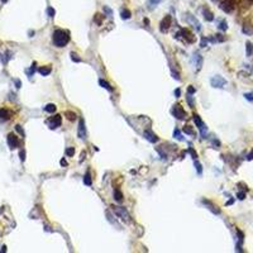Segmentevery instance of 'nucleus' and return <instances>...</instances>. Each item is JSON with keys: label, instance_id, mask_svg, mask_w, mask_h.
Segmentation results:
<instances>
[{"label": "nucleus", "instance_id": "obj_1", "mask_svg": "<svg viewBox=\"0 0 253 253\" xmlns=\"http://www.w3.org/2000/svg\"><path fill=\"white\" fill-rule=\"evenodd\" d=\"M70 41V34L63 29H57L53 32V43L57 47H65Z\"/></svg>", "mask_w": 253, "mask_h": 253}, {"label": "nucleus", "instance_id": "obj_2", "mask_svg": "<svg viewBox=\"0 0 253 253\" xmlns=\"http://www.w3.org/2000/svg\"><path fill=\"white\" fill-rule=\"evenodd\" d=\"M194 122H195V124L197 125L199 130H200V133H201V137H203V138H206V132H208V128H206L205 123L201 120V118L197 114H194Z\"/></svg>", "mask_w": 253, "mask_h": 253}, {"label": "nucleus", "instance_id": "obj_3", "mask_svg": "<svg viewBox=\"0 0 253 253\" xmlns=\"http://www.w3.org/2000/svg\"><path fill=\"white\" fill-rule=\"evenodd\" d=\"M219 6L225 13H232L234 6H235V2H234V0H220Z\"/></svg>", "mask_w": 253, "mask_h": 253}, {"label": "nucleus", "instance_id": "obj_4", "mask_svg": "<svg viewBox=\"0 0 253 253\" xmlns=\"http://www.w3.org/2000/svg\"><path fill=\"white\" fill-rule=\"evenodd\" d=\"M113 208V211L115 213V215H118L119 218H122L124 221H128L129 220V214L125 208L123 206H112Z\"/></svg>", "mask_w": 253, "mask_h": 253}, {"label": "nucleus", "instance_id": "obj_5", "mask_svg": "<svg viewBox=\"0 0 253 253\" xmlns=\"http://www.w3.org/2000/svg\"><path fill=\"white\" fill-rule=\"evenodd\" d=\"M210 84L213 87H217V89H221L227 85V80L221 76H214L211 80H210Z\"/></svg>", "mask_w": 253, "mask_h": 253}, {"label": "nucleus", "instance_id": "obj_6", "mask_svg": "<svg viewBox=\"0 0 253 253\" xmlns=\"http://www.w3.org/2000/svg\"><path fill=\"white\" fill-rule=\"evenodd\" d=\"M61 123H62V118H61V115H55V116H52V118H49L48 120H47V124H48V127H49V129H56V128H58L60 125H61Z\"/></svg>", "mask_w": 253, "mask_h": 253}, {"label": "nucleus", "instance_id": "obj_7", "mask_svg": "<svg viewBox=\"0 0 253 253\" xmlns=\"http://www.w3.org/2000/svg\"><path fill=\"white\" fill-rule=\"evenodd\" d=\"M172 115H174L175 118L180 119V120H183V119L186 118V112L182 109V106L179 104V105H175L174 109H172Z\"/></svg>", "mask_w": 253, "mask_h": 253}, {"label": "nucleus", "instance_id": "obj_8", "mask_svg": "<svg viewBox=\"0 0 253 253\" xmlns=\"http://www.w3.org/2000/svg\"><path fill=\"white\" fill-rule=\"evenodd\" d=\"M171 22H172V18H171V15L168 14V15H166L162 20H161V23H159V31H161L162 33H166V32H168V29H170V25H171Z\"/></svg>", "mask_w": 253, "mask_h": 253}, {"label": "nucleus", "instance_id": "obj_9", "mask_svg": "<svg viewBox=\"0 0 253 253\" xmlns=\"http://www.w3.org/2000/svg\"><path fill=\"white\" fill-rule=\"evenodd\" d=\"M77 137H78L80 139H85V138H86V128H85V122H84L82 118H80V120H78Z\"/></svg>", "mask_w": 253, "mask_h": 253}, {"label": "nucleus", "instance_id": "obj_10", "mask_svg": "<svg viewBox=\"0 0 253 253\" xmlns=\"http://www.w3.org/2000/svg\"><path fill=\"white\" fill-rule=\"evenodd\" d=\"M179 36H182L183 38H185V41L186 42H189V43H194L195 41H196V38L192 36V33L189 31V29H186V28H182L181 31H180V33H177Z\"/></svg>", "mask_w": 253, "mask_h": 253}, {"label": "nucleus", "instance_id": "obj_11", "mask_svg": "<svg viewBox=\"0 0 253 253\" xmlns=\"http://www.w3.org/2000/svg\"><path fill=\"white\" fill-rule=\"evenodd\" d=\"M6 141H8V144H9L10 150H14V148H17V147H18V144H19L17 136H15V134H13V133H9L8 137H6Z\"/></svg>", "mask_w": 253, "mask_h": 253}, {"label": "nucleus", "instance_id": "obj_12", "mask_svg": "<svg viewBox=\"0 0 253 253\" xmlns=\"http://www.w3.org/2000/svg\"><path fill=\"white\" fill-rule=\"evenodd\" d=\"M189 17H186V20H188L189 23H191V24H194V27H195V29L196 31H201V24L199 23V20L192 15V14H188Z\"/></svg>", "mask_w": 253, "mask_h": 253}, {"label": "nucleus", "instance_id": "obj_13", "mask_svg": "<svg viewBox=\"0 0 253 253\" xmlns=\"http://www.w3.org/2000/svg\"><path fill=\"white\" fill-rule=\"evenodd\" d=\"M144 138L147 139L148 142H151V143H156L158 141V137L154 134V133H152L151 130H145L144 132Z\"/></svg>", "mask_w": 253, "mask_h": 253}, {"label": "nucleus", "instance_id": "obj_14", "mask_svg": "<svg viewBox=\"0 0 253 253\" xmlns=\"http://www.w3.org/2000/svg\"><path fill=\"white\" fill-rule=\"evenodd\" d=\"M51 71H52V67H51V66H43V67H39V69H38V72L41 74L42 76H47V75H49Z\"/></svg>", "mask_w": 253, "mask_h": 253}, {"label": "nucleus", "instance_id": "obj_15", "mask_svg": "<svg viewBox=\"0 0 253 253\" xmlns=\"http://www.w3.org/2000/svg\"><path fill=\"white\" fill-rule=\"evenodd\" d=\"M203 14H204L205 20H208V22H213V20H214V14H213L210 10H208L206 8L203 10Z\"/></svg>", "mask_w": 253, "mask_h": 253}, {"label": "nucleus", "instance_id": "obj_16", "mask_svg": "<svg viewBox=\"0 0 253 253\" xmlns=\"http://www.w3.org/2000/svg\"><path fill=\"white\" fill-rule=\"evenodd\" d=\"M57 110V106L55 105V104H47L46 106H44V112H47V113H55Z\"/></svg>", "mask_w": 253, "mask_h": 253}, {"label": "nucleus", "instance_id": "obj_17", "mask_svg": "<svg viewBox=\"0 0 253 253\" xmlns=\"http://www.w3.org/2000/svg\"><path fill=\"white\" fill-rule=\"evenodd\" d=\"M204 204H206V205H208V208H209V209H210V210H211L213 213H214V214H219V213H220V210H219V209H215L217 206H214V205H213V204H211L210 201H208V200H204Z\"/></svg>", "mask_w": 253, "mask_h": 253}, {"label": "nucleus", "instance_id": "obj_18", "mask_svg": "<svg viewBox=\"0 0 253 253\" xmlns=\"http://www.w3.org/2000/svg\"><path fill=\"white\" fill-rule=\"evenodd\" d=\"M194 60H195V62H196L197 70H200V69H201V65H203V58H201V56H200V55H195V56H194Z\"/></svg>", "mask_w": 253, "mask_h": 253}, {"label": "nucleus", "instance_id": "obj_19", "mask_svg": "<svg viewBox=\"0 0 253 253\" xmlns=\"http://www.w3.org/2000/svg\"><path fill=\"white\" fill-rule=\"evenodd\" d=\"M163 0H147V4H148V6L151 8V9H153L154 6H157L159 3H162Z\"/></svg>", "mask_w": 253, "mask_h": 253}, {"label": "nucleus", "instance_id": "obj_20", "mask_svg": "<svg viewBox=\"0 0 253 253\" xmlns=\"http://www.w3.org/2000/svg\"><path fill=\"white\" fill-rule=\"evenodd\" d=\"M186 101H188V104L191 106V108H195V100H194L192 94H189V92H188V98H186Z\"/></svg>", "mask_w": 253, "mask_h": 253}, {"label": "nucleus", "instance_id": "obj_21", "mask_svg": "<svg viewBox=\"0 0 253 253\" xmlns=\"http://www.w3.org/2000/svg\"><path fill=\"white\" fill-rule=\"evenodd\" d=\"M120 17H122V19H129L132 15H130V11L129 10H127V9H123L122 11H120Z\"/></svg>", "mask_w": 253, "mask_h": 253}, {"label": "nucleus", "instance_id": "obj_22", "mask_svg": "<svg viewBox=\"0 0 253 253\" xmlns=\"http://www.w3.org/2000/svg\"><path fill=\"white\" fill-rule=\"evenodd\" d=\"M114 199H115L118 203H122V201H123V195H122V192L118 191V190H115V191H114Z\"/></svg>", "mask_w": 253, "mask_h": 253}, {"label": "nucleus", "instance_id": "obj_23", "mask_svg": "<svg viewBox=\"0 0 253 253\" xmlns=\"http://www.w3.org/2000/svg\"><path fill=\"white\" fill-rule=\"evenodd\" d=\"M99 84H100V86H103L104 89H106V90H109V91H113V87L109 85V82H106V81H104V80H99Z\"/></svg>", "mask_w": 253, "mask_h": 253}, {"label": "nucleus", "instance_id": "obj_24", "mask_svg": "<svg viewBox=\"0 0 253 253\" xmlns=\"http://www.w3.org/2000/svg\"><path fill=\"white\" fill-rule=\"evenodd\" d=\"M10 113L5 109H0V119H9Z\"/></svg>", "mask_w": 253, "mask_h": 253}, {"label": "nucleus", "instance_id": "obj_25", "mask_svg": "<svg viewBox=\"0 0 253 253\" xmlns=\"http://www.w3.org/2000/svg\"><path fill=\"white\" fill-rule=\"evenodd\" d=\"M246 53H247L248 57L253 55V44L251 42H247V51H246Z\"/></svg>", "mask_w": 253, "mask_h": 253}, {"label": "nucleus", "instance_id": "obj_26", "mask_svg": "<svg viewBox=\"0 0 253 253\" xmlns=\"http://www.w3.org/2000/svg\"><path fill=\"white\" fill-rule=\"evenodd\" d=\"M174 137H175L176 139H179V141H183V137H182V134H181V132H180L177 128L174 130Z\"/></svg>", "mask_w": 253, "mask_h": 253}, {"label": "nucleus", "instance_id": "obj_27", "mask_svg": "<svg viewBox=\"0 0 253 253\" xmlns=\"http://www.w3.org/2000/svg\"><path fill=\"white\" fill-rule=\"evenodd\" d=\"M218 28H219L220 31L225 32V31H227V29H228V25H227V22H225V20H221V22H220V24L218 25Z\"/></svg>", "mask_w": 253, "mask_h": 253}, {"label": "nucleus", "instance_id": "obj_28", "mask_svg": "<svg viewBox=\"0 0 253 253\" xmlns=\"http://www.w3.org/2000/svg\"><path fill=\"white\" fill-rule=\"evenodd\" d=\"M183 132L186 133V134H190V136H195V132L191 129V127H189V125H186L185 128H183Z\"/></svg>", "mask_w": 253, "mask_h": 253}, {"label": "nucleus", "instance_id": "obj_29", "mask_svg": "<svg viewBox=\"0 0 253 253\" xmlns=\"http://www.w3.org/2000/svg\"><path fill=\"white\" fill-rule=\"evenodd\" d=\"M66 116H67L71 122H74L75 119H76V116H77V115H76L75 113H72V112H66Z\"/></svg>", "mask_w": 253, "mask_h": 253}, {"label": "nucleus", "instance_id": "obj_30", "mask_svg": "<svg viewBox=\"0 0 253 253\" xmlns=\"http://www.w3.org/2000/svg\"><path fill=\"white\" fill-rule=\"evenodd\" d=\"M47 14H48V17L53 18V17H55V14H56V11H55V9H53V8L48 6V8H47Z\"/></svg>", "mask_w": 253, "mask_h": 253}, {"label": "nucleus", "instance_id": "obj_31", "mask_svg": "<svg viewBox=\"0 0 253 253\" xmlns=\"http://www.w3.org/2000/svg\"><path fill=\"white\" fill-rule=\"evenodd\" d=\"M84 183H85V185H87V186H90V185H91V177H90V175H89V174H86V175L84 176Z\"/></svg>", "mask_w": 253, "mask_h": 253}, {"label": "nucleus", "instance_id": "obj_32", "mask_svg": "<svg viewBox=\"0 0 253 253\" xmlns=\"http://www.w3.org/2000/svg\"><path fill=\"white\" fill-rule=\"evenodd\" d=\"M243 33H246L247 36L253 33V28H248V25H243Z\"/></svg>", "mask_w": 253, "mask_h": 253}, {"label": "nucleus", "instance_id": "obj_33", "mask_svg": "<svg viewBox=\"0 0 253 253\" xmlns=\"http://www.w3.org/2000/svg\"><path fill=\"white\" fill-rule=\"evenodd\" d=\"M195 167H196V171H197V174H199V175H201V174H203V168H201V165L197 161H195Z\"/></svg>", "mask_w": 253, "mask_h": 253}, {"label": "nucleus", "instance_id": "obj_34", "mask_svg": "<svg viewBox=\"0 0 253 253\" xmlns=\"http://www.w3.org/2000/svg\"><path fill=\"white\" fill-rule=\"evenodd\" d=\"M71 60L74 61V62H81V58H80L77 55H76V53H71Z\"/></svg>", "mask_w": 253, "mask_h": 253}, {"label": "nucleus", "instance_id": "obj_35", "mask_svg": "<svg viewBox=\"0 0 253 253\" xmlns=\"http://www.w3.org/2000/svg\"><path fill=\"white\" fill-rule=\"evenodd\" d=\"M66 154H67L69 157H72L75 154V148H72V147L67 148V150H66Z\"/></svg>", "mask_w": 253, "mask_h": 253}, {"label": "nucleus", "instance_id": "obj_36", "mask_svg": "<svg viewBox=\"0 0 253 253\" xmlns=\"http://www.w3.org/2000/svg\"><path fill=\"white\" fill-rule=\"evenodd\" d=\"M15 130L19 133V134H20L22 137H24V130L22 129V127H20V125H15Z\"/></svg>", "mask_w": 253, "mask_h": 253}, {"label": "nucleus", "instance_id": "obj_37", "mask_svg": "<svg viewBox=\"0 0 253 253\" xmlns=\"http://www.w3.org/2000/svg\"><path fill=\"white\" fill-rule=\"evenodd\" d=\"M34 71H36V63H33V66H32V69H31V70H28V71H27V74H28V75L31 76V75H33V74H34Z\"/></svg>", "mask_w": 253, "mask_h": 253}, {"label": "nucleus", "instance_id": "obj_38", "mask_svg": "<svg viewBox=\"0 0 253 253\" xmlns=\"http://www.w3.org/2000/svg\"><path fill=\"white\" fill-rule=\"evenodd\" d=\"M189 152L191 153V156H192V158H194V159H196V158H197V154H196V152H195V151H194V150H192L191 147H189Z\"/></svg>", "mask_w": 253, "mask_h": 253}, {"label": "nucleus", "instance_id": "obj_39", "mask_svg": "<svg viewBox=\"0 0 253 253\" xmlns=\"http://www.w3.org/2000/svg\"><path fill=\"white\" fill-rule=\"evenodd\" d=\"M244 98L249 101H253V94H244Z\"/></svg>", "mask_w": 253, "mask_h": 253}, {"label": "nucleus", "instance_id": "obj_40", "mask_svg": "<svg viewBox=\"0 0 253 253\" xmlns=\"http://www.w3.org/2000/svg\"><path fill=\"white\" fill-rule=\"evenodd\" d=\"M237 196H238L239 200H243V199L246 197V194H244V192H238V195H237Z\"/></svg>", "mask_w": 253, "mask_h": 253}, {"label": "nucleus", "instance_id": "obj_41", "mask_svg": "<svg viewBox=\"0 0 253 253\" xmlns=\"http://www.w3.org/2000/svg\"><path fill=\"white\" fill-rule=\"evenodd\" d=\"M19 156H20V159H22V161H24V159H25V152H24L23 150L19 152Z\"/></svg>", "mask_w": 253, "mask_h": 253}, {"label": "nucleus", "instance_id": "obj_42", "mask_svg": "<svg viewBox=\"0 0 253 253\" xmlns=\"http://www.w3.org/2000/svg\"><path fill=\"white\" fill-rule=\"evenodd\" d=\"M104 11H105V13H109V15H112V14H113L112 9H110V8H108V6H104Z\"/></svg>", "mask_w": 253, "mask_h": 253}, {"label": "nucleus", "instance_id": "obj_43", "mask_svg": "<svg viewBox=\"0 0 253 253\" xmlns=\"http://www.w3.org/2000/svg\"><path fill=\"white\" fill-rule=\"evenodd\" d=\"M188 92H189V94H195V89L192 86H189L188 87Z\"/></svg>", "mask_w": 253, "mask_h": 253}, {"label": "nucleus", "instance_id": "obj_44", "mask_svg": "<svg viewBox=\"0 0 253 253\" xmlns=\"http://www.w3.org/2000/svg\"><path fill=\"white\" fill-rule=\"evenodd\" d=\"M209 41V39H206V38H203L201 39V47H205L206 46V42Z\"/></svg>", "mask_w": 253, "mask_h": 253}, {"label": "nucleus", "instance_id": "obj_45", "mask_svg": "<svg viewBox=\"0 0 253 253\" xmlns=\"http://www.w3.org/2000/svg\"><path fill=\"white\" fill-rule=\"evenodd\" d=\"M175 95H176V98H180V95H181V90H180V89H176V90H175Z\"/></svg>", "mask_w": 253, "mask_h": 253}, {"label": "nucleus", "instance_id": "obj_46", "mask_svg": "<svg viewBox=\"0 0 253 253\" xmlns=\"http://www.w3.org/2000/svg\"><path fill=\"white\" fill-rule=\"evenodd\" d=\"M101 20H103V18H101V17H98V14H96V17H95V22H96L98 24H100Z\"/></svg>", "mask_w": 253, "mask_h": 253}, {"label": "nucleus", "instance_id": "obj_47", "mask_svg": "<svg viewBox=\"0 0 253 253\" xmlns=\"http://www.w3.org/2000/svg\"><path fill=\"white\" fill-rule=\"evenodd\" d=\"M247 159H248V161H252V159H253V151L247 156Z\"/></svg>", "mask_w": 253, "mask_h": 253}, {"label": "nucleus", "instance_id": "obj_48", "mask_svg": "<svg viewBox=\"0 0 253 253\" xmlns=\"http://www.w3.org/2000/svg\"><path fill=\"white\" fill-rule=\"evenodd\" d=\"M15 85H17V87H18V89L20 87V80H15Z\"/></svg>", "mask_w": 253, "mask_h": 253}, {"label": "nucleus", "instance_id": "obj_49", "mask_svg": "<svg viewBox=\"0 0 253 253\" xmlns=\"http://www.w3.org/2000/svg\"><path fill=\"white\" fill-rule=\"evenodd\" d=\"M61 165H62V166H66V161H65V159H61Z\"/></svg>", "mask_w": 253, "mask_h": 253}, {"label": "nucleus", "instance_id": "obj_50", "mask_svg": "<svg viewBox=\"0 0 253 253\" xmlns=\"http://www.w3.org/2000/svg\"><path fill=\"white\" fill-rule=\"evenodd\" d=\"M5 251H6V247H5V246H4V247H3V248H2V251H0V252H2V253H3V252H5Z\"/></svg>", "mask_w": 253, "mask_h": 253}, {"label": "nucleus", "instance_id": "obj_51", "mask_svg": "<svg viewBox=\"0 0 253 253\" xmlns=\"http://www.w3.org/2000/svg\"><path fill=\"white\" fill-rule=\"evenodd\" d=\"M234 203V200H229L228 203H227V205H230V204H233Z\"/></svg>", "mask_w": 253, "mask_h": 253}]
</instances>
